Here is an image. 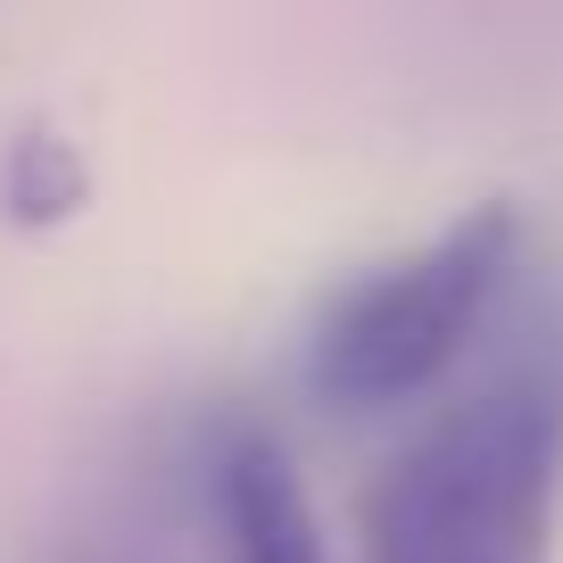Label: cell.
<instances>
[{"mask_svg": "<svg viewBox=\"0 0 563 563\" xmlns=\"http://www.w3.org/2000/svg\"><path fill=\"white\" fill-rule=\"evenodd\" d=\"M563 323L514 332L356 497L365 563H555Z\"/></svg>", "mask_w": 563, "mask_h": 563, "instance_id": "6da1fadb", "label": "cell"}, {"mask_svg": "<svg viewBox=\"0 0 563 563\" xmlns=\"http://www.w3.org/2000/svg\"><path fill=\"white\" fill-rule=\"evenodd\" d=\"M522 257V224L514 208H464L431 241L398 249V257L365 265L316 307L307 323V389L332 415H389L415 406L422 389H440L464 365L481 332H489L497 299Z\"/></svg>", "mask_w": 563, "mask_h": 563, "instance_id": "7a4b0ae2", "label": "cell"}, {"mask_svg": "<svg viewBox=\"0 0 563 563\" xmlns=\"http://www.w3.org/2000/svg\"><path fill=\"white\" fill-rule=\"evenodd\" d=\"M199 506H208L216 563H332L323 514L274 431L224 422L199 448Z\"/></svg>", "mask_w": 563, "mask_h": 563, "instance_id": "3957f363", "label": "cell"}]
</instances>
